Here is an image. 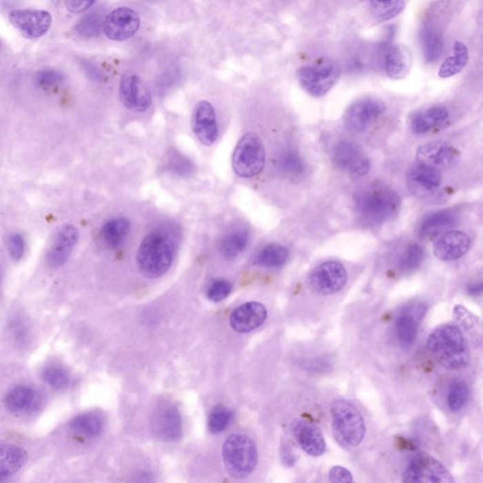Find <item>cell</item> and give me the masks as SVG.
Returning <instances> with one entry per match:
<instances>
[{"mask_svg":"<svg viewBox=\"0 0 483 483\" xmlns=\"http://www.w3.org/2000/svg\"><path fill=\"white\" fill-rule=\"evenodd\" d=\"M104 14L101 11H94L86 14L76 25V32L81 37L90 38L99 37L103 30Z\"/></svg>","mask_w":483,"mask_h":483,"instance_id":"cell-35","label":"cell"},{"mask_svg":"<svg viewBox=\"0 0 483 483\" xmlns=\"http://www.w3.org/2000/svg\"><path fill=\"white\" fill-rule=\"evenodd\" d=\"M427 307L424 303H413L406 307L395 321V331L403 346L410 347L415 342L419 326L425 316Z\"/></svg>","mask_w":483,"mask_h":483,"instance_id":"cell-20","label":"cell"},{"mask_svg":"<svg viewBox=\"0 0 483 483\" xmlns=\"http://www.w3.org/2000/svg\"><path fill=\"white\" fill-rule=\"evenodd\" d=\"M152 429L154 435L161 440H178L183 434L180 411L172 404H162L153 411Z\"/></svg>","mask_w":483,"mask_h":483,"instance_id":"cell-14","label":"cell"},{"mask_svg":"<svg viewBox=\"0 0 483 483\" xmlns=\"http://www.w3.org/2000/svg\"><path fill=\"white\" fill-rule=\"evenodd\" d=\"M231 418V411L227 410L226 408L222 407V406L214 408L209 418L208 427L209 431L214 434L222 433L229 425Z\"/></svg>","mask_w":483,"mask_h":483,"instance_id":"cell-41","label":"cell"},{"mask_svg":"<svg viewBox=\"0 0 483 483\" xmlns=\"http://www.w3.org/2000/svg\"><path fill=\"white\" fill-rule=\"evenodd\" d=\"M422 43L427 61H434L440 57L444 43L438 33L433 30H426L422 37Z\"/></svg>","mask_w":483,"mask_h":483,"instance_id":"cell-40","label":"cell"},{"mask_svg":"<svg viewBox=\"0 0 483 483\" xmlns=\"http://www.w3.org/2000/svg\"><path fill=\"white\" fill-rule=\"evenodd\" d=\"M41 400L37 391L28 386H17L7 393L5 405L12 413H32L39 407Z\"/></svg>","mask_w":483,"mask_h":483,"instance_id":"cell-25","label":"cell"},{"mask_svg":"<svg viewBox=\"0 0 483 483\" xmlns=\"http://www.w3.org/2000/svg\"><path fill=\"white\" fill-rule=\"evenodd\" d=\"M427 347L442 367L461 370L469 364L470 350L461 329L452 323L440 325L428 337Z\"/></svg>","mask_w":483,"mask_h":483,"instance_id":"cell-1","label":"cell"},{"mask_svg":"<svg viewBox=\"0 0 483 483\" xmlns=\"http://www.w3.org/2000/svg\"><path fill=\"white\" fill-rule=\"evenodd\" d=\"M332 158L337 167L356 178L367 176L371 167L370 161L362 148L349 140L337 143Z\"/></svg>","mask_w":483,"mask_h":483,"instance_id":"cell-9","label":"cell"},{"mask_svg":"<svg viewBox=\"0 0 483 483\" xmlns=\"http://www.w3.org/2000/svg\"><path fill=\"white\" fill-rule=\"evenodd\" d=\"M79 240V231L71 224L63 225L55 234L47 254L48 265L50 267H61L70 257Z\"/></svg>","mask_w":483,"mask_h":483,"instance_id":"cell-18","label":"cell"},{"mask_svg":"<svg viewBox=\"0 0 483 483\" xmlns=\"http://www.w3.org/2000/svg\"><path fill=\"white\" fill-rule=\"evenodd\" d=\"M471 245V239L465 232H446L434 242V256L443 262L459 260L469 251Z\"/></svg>","mask_w":483,"mask_h":483,"instance_id":"cell-17","label":"cell"},{"mask_svg":"<svg viewBox=\"0 0 483 483\" xmlns=\"http://www.w3.org/2000/svg\"><path fill=\"white\" fill-rule=\"evenodd\" d=\"M192 127L198 141L209 147L218 137V124L213 105L206 101L196 103L192 114Z\"/></svg>","mask_w":483,"mask_h":483,"instance_id":"cell-15","label":"cell"},{"mask_svg":"<svg viewBox=\"0 0 483 483\" xmlns=\"http://www.w3.org/2000/svg\"><path fill=\"white\" fill-rule=\"evenodd\" d=\"M422 165L436 168H449L458 162L459 153L451 145L444 142H431L421 145L416 153Z\"/></svg>","mask_w":483,"mask_h":483,"instance_id":"cell-21","label":"cell"},{"mask_svg":"<svg viewBox=\"0 0 483 483\" xmlns=\"http://www.w3.org/2000/svg\"><path fill=\"white\" fill-rule=\"evenodd\" d=\"M469 50L462 42L454 43V55L446 58L439 69L438 75L442 79L451 78L461 72L469 63Z\"/></svg>","mask_w":483,"mask_h":483,"instance_id":"cell-32","label":"cell"},{"mask_svg":"<svg viewBox=\"0 0 483 483\" xmlns=\"http://www.w3.org/2000/svg\"><path fill=\"white\" fill-rule=\"evenodd\" d=\"M347 273L341 263L329 260L314 268L310 276L311 285L322 295L339 292L346 285Z\"/></svg>","mask_w":483,"mask_h":483,"instance_id":"cell-12","label":"cell"},{"mask_svg":"<svg viewBox=\"0 0 483 483\" xmlns=\"http://www.w3.org/2000/svg\"><path fill=\"white\" fill-rule=\"evenodd\" d=\"M293 433L303 451L311 456L318 457L326 451V443L318 427L304 420L294 421Z\"/></svg>","mask_w":483,"mask_h":483,"instance_id":"cell-23","label":"cell"},{"mask_svg":"<svg viewBox=\"0 0 483 483\" xmlns=\"http://www.w3.org/2000/svg\"><path fill=\"white\" fill-rule=\"evenodd\" d=\"M249 242V231L243 227H235L222 237L219 243V251L225 259H235L245 251Z\"/></svg>","mask_w":483,"mask_h":483,"instance_id":"cell-26","label":"cell"},{"mask_svg":"<svg viewBox=\"0 0 483 483\" xmlns=\"http://www.w3.org/2000/svg\"><path fill=\"white\" fill-rule=\"evenodd\" d=\"M65 80V76L53 69H43L39 71L35 76L38 85L42 88L50 89L59 85Z\"/></svg>","mask_w":483,"mask_h":483,"instance_id":"cell-42","label":"cell"},{"mask_svg":"<svg viewBox=\"0 0 483 483\" xmlns=\"http://www.w3.org/2000/svg\"><path fill=\"white\" fill-rule=\"evenodd\" d=\"M119 96L127 109L137 112L147 111L152 103L150 92L134 74H125L119 83Z\"/></svg>","mask_w":483,"mask_h":483,"instance_id":"cell-16","label":"cell"},{"mask_svg":"<svg viewBox=\"0 0 483 483\" xmlns=\"http://www.w3.org/2000/svg\"><path fill=\"white\" fill-rule=\"evenodd\" d=\"M265 165V148L255 134L244 135L232 156V167L239 177L249 178L262 173Z\"/></svg>","mask_w":483,"mask_h":483,"instance_id":"cell-6","label":"cell"},{"mask_svg":"<svg viewBox=\"0 0 483 483\" xmlns=\"http://www.w3.org/2000/svg\"><path fill=\"white\" fill-rule=\"evenodd\" d=\"M278 169L291 178L300 177L306 169L303 158L295 150H285L278 158Z\"/></svg>","mask_w":483,"mask_h":483,"instance_id":"cell-34","label":"cell"},{"mask_svg":"<svg viewBox=\"0 0 483 483\" xmlns=\"http://www.w3.org/2000/svg\"><path fill=\"white\" fill-rule=\"evenodd\" d=\"M469 387L464 380H455L451 383L447 392V404L452 411H458L466 404Z\"/></svg>","mask_w":483,"mask_h":483,"instance_id":"cell-37","label":"cell"},{"mask_svg":"<svg viewBox=\"0 0 483 483\" xmlns=\"http://www.w3.org/2000/svg\"><path fill=\"white\" fill-rule=\"evenodd\" d=\"M171 170L175 171L180 175H190L194 171V165L183 156L178 155L177 157H172L170 160Z\"/></svg>","mask_w":483,"mask_h":483,"instance_id":"cell-45","label":"cell"},{"mask_svg":"<svg viewBox=\"0 0 483 483\" xmlns=\"http://www.w3.org/2000/svg\"><path fill=\"white\" fill-rule=\"evenodd\" d=\"M289 250L285 245L269 244L260 250L256 257V263L267 269H276L283 267L289 259Z\"/></svg>","mask_w":483,"mask_h":483,"instance_id":"cell-31","label":"cell"},{"mask_svg":"<svg viewBox=\"0 0 483 483\" xmlns=\"http://www.w3.org/2000/svg\"><path fill=\"white\" fill-rule=\"evenodd\" d=\"M172 245L165 235L148 234L137 251L138 267L143 275L159 278L169 269L173 263Z\"/></svg>","mask_w":483,"mask_h":483,"instance_id":"cell-3","label":"cell"},{"mask_svg":"<svg viewBox=\"0 0 483 483\" xmlns=\"http://www.w3.org/2000/svg\"><path fill=\"white\" fill-rule=\"evenodd\" d=\"M130 229V223L125 217L110 219L101 229V238L111 249H116L126 240Z\"/></svg>","mask_w":483,"mask_h":483,"instance_id":"cell-29","label":"cell"},{"mask_svg":"<svg viewBox=\"0 0 483 483\" xmlns=\"http://www.w3.org/2000/svg\"><path fill=\"white\" fill-rule=\"evenodd\" d=\"M467 291L471 296H480L483 294V282L471 283L467 288Z\"/></svg>","mask_w":483,"mask_h":483,"instance_id":"cell-48","label":"cell"},{"mask_svg":"<svg viewBox=\"0 0 483 483\" xmlns=\"http://www.w3.org/2000/svg\"><path fill=\"white\" fill-rule=\"evenodd\" d=\"M456 222V216L451 211H441L431 214L421 224L419 234L424 238H438L444 231L451 229Z\"/></svg>","mask_w":483,"mask_h":483,"instance_id":"cell-27","label":"cell"},{"mask_svg":"<svg viewBox=\"0 0 483 483\" xmlns=\"http://www.w3.org/2000/svg\"><path fill=\"white\" fill-rule=\"evenodd\" d=\"M282 455V462H285V464L287 465V466H293L294 464H295L296 459L292 452L289 451L288 449H283Z\"/></svg>","mask_w":483,"mask_h":483,"instance_id":"cell-49","label":"cell"},{"mask_svg":"<svg viewBox=\"0 0 483 483\" xmlns=\"http://www.w3.org/2000/svg\"><path fill=\"white\" fill-rule=\"evenodd\" d=\"M449 116V110L443 106H433L419 112L411 119V127L413 132L418 134H426L438 123L444 121Z\"/></svg>","mask_w":483,"mask_h":483,"instance_id":"cell-30","label":"cell"},{"mask_svg":"<svg viewBox=\"0 0 483 483\" xmlns=\"http://www.w3.org/2000/svg\"><path fill=\"white\" fill-rule=\"evenodd\" d=\"M9 19L20 34L27 39L42 37L52 24L51 14L43 10H12L10 12Z\"/></svg>","mask_w":483,"mask_h":483,"instance_id":"cell-10","label":"cell"},{"mask_svg":"<svg viewBox=\"0 0 483 483\" xmlns=\"http://www.w3.org/2000/svg\"><path fill=\"white\" fill-rule=\"evenodd\" d=\"M404 8V0H370V14L378 23L393 19L403 11Z\"/></svg>","mask_w":483,"mask_h":483,"instance_id":"cell-33","label":"cell"},{"mask_svg":"<svg viewBox=\"0 0 483 483\" xmlns=\"http://www.w3.org/2000/svg\"><path fill=\"white\" fill-rule=\"evenodd\" d=\"M332 428L337 441L345 447H356L365 435L364 418L349 401L338 400L331 404Z\"/></svg>","mask_w":483,"mask_h":483,"instance_id":"cell-4","label":"cell"},{"mask_svg":"<svg viewBox=\"0 0 483 483\" xmlns=\"http://www.w3.org/2000/svg\"><path fill=\"white\" fill-rule=\"evenodd\" d=\"M141 20L134 10L117 8L105 17L103 32L112 41H125L134 37L139 30Z\"/></svg>","mask_w":483,"mask_h":483,"instance_id":"cell-11","label":"cell"},{"mask_svg":"<svg viewBox=\"0 0 483 483\" xmlns=\"http://www.w3.org/2000/svg\"><path fill=\"white\" fill-rule=\"evenodd\" d=\"M355 207L362 220L369 224H380L397 214L400 198L389 188H372L361 192L356 196Z\"/></svg>","mask_w":483,"mask_h":483,"instance_id":"cell-2","label":"cell"},{"mask_svg":"<svg viewBox=\"0 0 483 483\" xmlns=\"http://www.w3.org/2000/svg\"><path fill=\"white\" fill-rule=\"evenodd\" d=\"M424 257V250L421 245L411 244L404 250L398 262V267L403 272H411L421 265Z\"/></svg>","mask_w":483,"mask_h":483,"instance_id":"cell-39","label":"cell"},{"mask_svg":"<svg viewBox=\"0 0 483 483\" xmlns=\"http://www.w3.org/2000/svg\"><path fill=\"white\" fill-rule=\"evenodd\" d=\"M329 480L333 482H352V475L349 470L341 466H336L329 471Z\"/></svg>","mask_w":483,"mask_h":483,"instance_id":"cell-47","label":"cell"},{"mask_svg":"<svg viewBox=\"0 0 483 483\" xmlns=\"http://www.w3.org/2000/svg\"><path fill=\"white\" fill-rule=\"evenodd\" d=\"M42 377L47 384L56 390L65 389L70 382L68 371L60 365H48L43 370Z\"/></svg>","mask_w":483,"mask_h":483,"instance_id":"cell-38","label":"cell"},{"mask_svg":"<svg viewBox=\"0 0 483 483\" xmlns=\"http://www.w3.org/2000/svg\"><path fill=\"white\" fill-rule=\"evenodd\" d=\"M267 318V309L263 304L247 302L232 311L229 316V324L235 331L247 333L262 326Z\"/></svg>","mask_w":483,"mask_h":483,"instance_id":"cell-22","label":"cell"},{"mask_svg":"<svg viewBox=\"0 0 483 483\" xmlns=\"http://www.w3.org/2000/svg\"><path fill=\"white\" fill-rule=\"evenodd\" d=\"M340 76V68L333 63L322 65H304L298 70V79L301 87L316 98L325 96Z\"/></svg>","mask_w":483,"mask_h":483,"instance_id":"cell-8","label":"cell"},{"mask_svg":"<svg viewBox=\"0 0 483 483\" xmlns=\"http://www.w3.org/2000/svg\"><path fill=\"white\" fill-rule=\"evenodd\" d=\"M403 482L453 483L451 473L427 452L416 453L402 473Z\"/></svg>","mask_w":483,"mask_h":483,"instance_id":"cell-7","label":"cell"},{"mask_svg":"<svg viewBox=\"0 0 483 483\" xmlns=\"http://www.w3.org/2000/svg\"><path fill=\"white\" fill-rule=\"evenodd\" d=\"M222 455L227 473L234 479L249 476L258 462L257 447L249 436L232 434L225 442Z\"/></svg>","mask_w":483,"mask_h":483,"instance_id":"cell-5","label":"cell"},{"mask_svg":"<svg viewBox=\"0 0 483 483\" xmlns=\"http://www.w3.org/2000/svg\"><path fill=\"white\" fill-rule=\"evenodd\" d=\"M96 1V0H65V5L68 12L80 14L93 6Z\"/></svg>","mask_w":483,"mask_h":483,"instance_id":"cell-46","label":"cell"},{"mask_svg":"<svg viewBox=\"0 0 483 483\" xmlns=\"http://www.w3.org/2000/svg\"><path fill=\"white\" fill-rule=\"evenodd\" d=\"M411 65H413V56L410 50L405 45H393L386 53L385 72L393 80H402L405 78L410 72Z\"/></svg>","mask_w":483,"mask_h":483,"instance_id":"cell-24","label":"cell"},{"mask_svg":"<svg viewBox=\"0 0 483 483\" xmlns=\"http://www.w3.org/2000/svg\"><path fill=\"white\" fill-rule=\"evenodd\" d=\"M71 428L88 436H96L101 433L103 423L99 416L93 413H84L74 419L71 422Z\"/></svg>","mask_w":483,"mask_h":483,"instance_id":"cell-36","label":"cell"},{"mask_svg":"<svg viewBox=\"0 0 483 483\" xmlns=\"http://www.w3.org/2000/svg\"><path fill=\"white\" fill-rule=\"evenodd\" d=\"M28 456L24 449L12 444H1L0 458V477L4 479L19 471L27 462Z\"/></svg>","mask_w":483,"mask_h":483,"instance_id":"cell-28","label":"cell"},{"mask_svg":"<svg viewBox=\"0 0 483 483\" xmlns=\"http://www.w3.org/2000/svg\"><path fill=\"white\" fill-rule=\"evenodd\" d=\"M8 250L10 256L14 260H19L24 256L25 251V242L24 237L19 234H12L10 235L7 243Z\"/></svg>","mask_w":483,"mask_h":483,"instance_id":"cell-44","label":"cell"},{"mask_svg":"<svg viewBox=\"0 0 483 483\" xmlns=\"http://www.w3.org/2000/svg\"><path fill=\"white\" fill-rule=\"evenodd\" d=\"M384 110L382 101L373 99H361L350 105L345 112V125L353 132H364L382 116Z\"/></svg>","mask_w":483,"mask_h":483,"instance_id":"cell-13","label":"cell"},{"mask_svg":"<svg viewBox=\"0 0 483 483\" xmlns=\"http://www.w3.org/2000/svg\"><path fill=\"white\" fill-rule=\"evenodd\" d=\"M441 183L442 176L438 169L422 163L411 167L407 174L409 190L415 196L433 195L440 188Z\"/></svg>","mask_w":483,"mask_h":483,"instance_id":"cell-19","label":"cell"},{"mask_svg":"<svg viewBox=\"0 0 483 483\" xmlns=\"http://www.w3.org/2000/svg\"><path fill=\"white\" fill-rule=\"evenodd\" d=\"M232 292V285L227 280H216L212 283L207 292L209 300L214 302H220Z\"/></svg>","mask_w":483,"mask_h":483,"instance_id":"cell-43","label":"cell"}]
</instances>
